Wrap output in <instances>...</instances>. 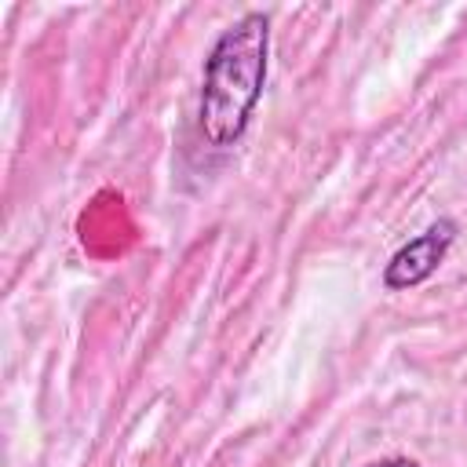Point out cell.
<instances>
[{"label":"cell","instance_id":"1","mask_svg":"<svg viewBox=\"0 0 467 467\" xmlns=\"http://www.w3.org/2000/svg\"><path fill=\"white\" fill-rule=\"evenodd\" d=\"M266 55H270V22L263 11L241 15L212 44L204 58V80L197 102V128L208 146L230 150L244 135L248 117L266 84Z\"/></svg>","mask_w":467,"mask_h":467},{"label":"cell","instance_id":"2","mask_svg":"<svg viewBox=\"0 0 467 467\" xmlns=\"http://www.w3.org/2000/svg\"><path fill=\"white\" fill-rule=\"evenodd\" d=\"M452 237H456V223L452 219H441V223L427 226L423 234H416L412 241H405L390 255V263L383 266V285L390 292H401V288H412V285L427 281L441 266Z\"/></svg>","mask_w":467,"mask_h":467},{"label":"cell","instance_id":"3","mask_svg":"<svg viewBox=\"0 0 467 467\" xmlns=\"http://www.w3.org/2000/svg\"><path fill=\"white\" fill-rule=\"evenodd\" d=\"M368 467H420V463L409 460V456H387V460H376V463H368Z\"/></svg>","mask_w":467,"mask_h":467}]
</instances>
